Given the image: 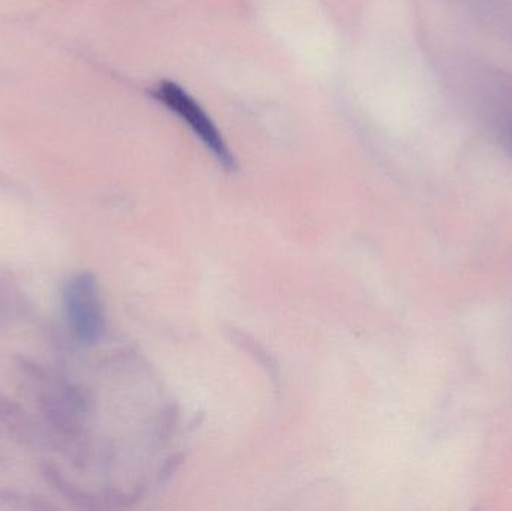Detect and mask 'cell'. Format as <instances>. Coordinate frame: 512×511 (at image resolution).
I'll list each match as a JSON object with an SVG mask.
<instances>
[{"label":"cell","mask_w":512,"mask_h":511,"mask_svg":"<svg viewBox=\"0 0 512 511\" xmlns=\"http://www.w3.org/2000/svg\"><path fill=\"white\" fill-rule=\"evenodd\" d=\"M150 93L156 101L162 102L168 110L176 113L194 131L225 170H236L233 153L228 149L221 132L186 90L173 81H162L155 89L150 90Z\"/></svg>","instance_id":"obj_1"},{"label":"cell","mask_w":512,"mask_h":511,"mask_svg":"<svg viewBox=\"0 0 512 511\" xmlns=\"http://www.w3.org/2000/svg\"><path fill=\"white\" fill-rule=\"evenodd\" d=\"M63 305L69 326L80 341L95 344L104 336V302L92 273H80L66 284Z\"/></svg>","instance_id":"obj_2"},{"label":"cell","mask_w":512,"mask_h":511,"mask_svg":"<svg viewBox=\"0 0 512 511\" xmlns=\"http://www.w3.org/2000/svg\"><path fill=\"white\" fill-rule=\"evenodd\" d=\"M505 143H507L508 150H510L512 155V126L505 132Z\"/></svg>","instance_id":"obj_3"}]
</instances>
